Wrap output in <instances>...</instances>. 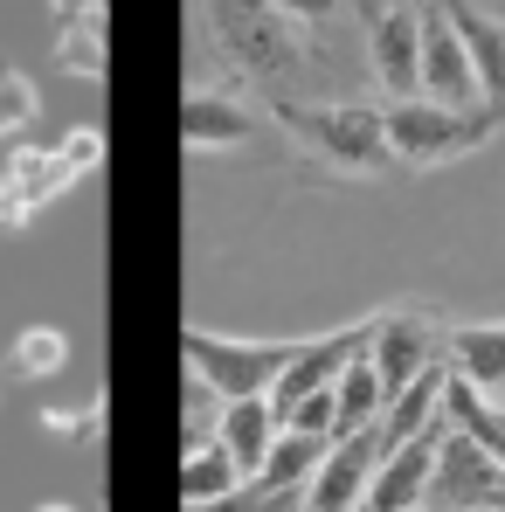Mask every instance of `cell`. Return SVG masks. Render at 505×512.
Returning <instances> with one entry per match:
<instances>
[{"mask_svg":"<svg viewBox=\"0 0 505 512\" xmlns=\"http://www.w3.org/2000/svg\"><path fill=\"white\" fill-rule=\"evenodd\" d=\"M381 125H388V153L395 167H416V173H436V167H457L464 153L492 146L505 132V111L499 104H429V97H409V104H381Z\"/></svg>","mask_w":505,"mask_h":512,"instance_id":"1","label":"cell"},{"mask_svg":"<svg viewBox=\"0 0 505 512\" xmlns=\"http://www.w3.org/2000/svg\"><path fill=\"white\" fill-rule=\"evenodd\" d=\"M305 340H236V333H208V326H187V374H201L222 402H250V395H270L284 381V367L298 360Z\"/></svg>","mask_w":505,"mask_h":512,"instance_id":"2","label":"cell"},{"mask_svg":"<svg viewBox=\"0 0 505 512\" xmlns=\"http://www.w3.org/2000/svg\"><path fill=\"white\" fill-rule=\"evenodd\" d=\"M277 118L305 139V153H319L326 167L346 173H374L388 167V125H381V104H291L277 97Z\"/></svg>","mask_w":505,"mask_h":512,"instance_id":"3","label":"cell"},{"mask_svg":"<svg viewBox=\"0 0 505 512\" xmlns=\"http://www.w3.org/2000/svg\"><path fill=\"white\" fill-rule=\"evenodd\" d=\"M367 360H374V374H381V388H388V402H395L402 388H416L422 374L450 367V326H443L436 312H422V305L374 312V319H367Z\"/></svg>","mask_w":505,"mask_h":512,"instance_id":"4","label":"cell"},{"mask_svg":"<svg viewBox=\"0 0 505 512\" xmlns=\"http://www.w3.org/2000/svg\"><path fill=\"white\" fill-rule=\"evenodd\" d=\"M215 35H222V49L250 70L256 84H291L305 70L298 28L270 0H215Z\"/></svg>","mask_w":505,"mask_h":512,"instance_id":"5","label":"cell"},{"mask_svg":"<svg viewBox=\"0 0 505 512\" xmlns=\"http://www.w3.org/2000/svg\"><path fill=\"white\" fill-rule=\"evenodd\" d=\"M429 506L450 512H505V464L464 429L443 416L436 436V478H429Z\"/></svg>","mask_w":505,"mask_h":512,"instance_id":"6","label":"cell"},{"mask_svg":"<svg viewBox=\"0 0 505 512\" xmlns=\"http://www.w3.org/2000/svg\"><path fill=\"white\" fill-rule=\"evenodd\" d=\"M367 70L388 104L422 97V0H367Z\"/></svg>","mask_w":505,"mask_h":512,"instance_id":"7","label":"cell"},{"mask_svg":"<svg viewBox=\"0 0 505 512\" xmlns=\"http://www.w3.org/2000/svg\"><path fill=\"white\" fill-rule=\"evenodd\" d=\"M422 97L429 104H457V111L485 104L478 70H471V49H464L450 7H436V0H422Z\"/></svg>","mask_w":505,"mask_h":512,"instance_id":"8","label":"cell"},{"mask_svg":"<svg viewBox=\"0 0 505 512\" xmlns=\"http://www.w3.org/2000/svg\"><path fill=\"white\" fill-rule=\"evenodd\" d=\"M381 457H388L381 429H353V436H339L333 450H326V464H319V478L305 485V512H360L367 478L381 471Z\"/></svg>","mask_w":505,"mask_h":512,"instance_id":"9","label":"cell"},{"mask_svg":"<svg viewBox=\"0 0 505 512\" xmlns=\"http://www.w3.org/2000/svg\"><path fill=\"white\" fill-rule=\"evenodd\" d=\"M70 180H77V167H70L63 153H14V160L0 167V222H7V229H28V215H35L42 201H56Z\"/></svg>","mask_w":505,"mask_h":512,"instance_id":"10","label":"cell"},{"mask_svg":"<svg viewBox=\"0 0 505 512\" xmlns=\"http://www.w3.org/2000/svg\"><path fill=\"white\" fill-rule=\"evenodd\" d=\"M450 374L478 395H505V319L450 326Z\"/></svg>","mask_w":505,"mask_h":512,"instance_id":"11","label":"cell"},{"mask_svg":"<svg viewBox=\"0 0 505 512\" xmlns=\"http://www.w3.org/2000/svg\"><path fill=\"white\" fill-rule=\"evenodd\" d=\"M277 436H284V423H277L270 395L229 402V409H222V429H215V443L236 457V471H243V478H256V471H263V457H270V443H277Z\"/></svg>","mask_w":505,"mask_h":512,"instance_id":"12","label":"cell"},{"mask_svg":"<svg viewBox=\"0 0 505 512\" xmlns=\"http://www.w3.org/2000/svg\"><path fill=\"white\" fill-rule=\"evenodd\" d=\"M180 132H187V146H194V153H215V146H243V139L256 132V118L236 104V97L194 90V97L180 104Z\"/></svg>","mask_w":505,"mask_h":512,"instance_id":"13","label":"cell"},{"mask_svg":"<svg viewBox=\"0 0 505 512\" xmlns=\"http://www.w3.org/2000/svg\"><path fill=\"white\" fill-rule=\"evenodd\" d=\"M450 21H457V35H464V49H471V70H478L485 104L505 111V21L499 14H478V7H457Z\"/></svg>","mask_w":505,"mask_h":512,"instance_id":"14","label":"cell"},{"mask_svg":"<svg viewBox=\"0 0 505 512\" xmlns=\"http://www.w3.org/2000/svg\"><path fill=\"white\" fill-rule=\"evenodd\" d=\"M326 450H333V443H319V436H298V429H284V436L270 443V457H263L256 485H270V492H305V485L319 478Z\"/></svg>","mask_w":505,"mask_h":512,"instance_id":"15","label":"cell"},{"mask_svg":"<svg viewBox=\"0 0 505 512\" xmlns=\"http://www.w3.org/2000/svg\"><path fill=\"white\" fill-rule=\"evenodd\" d=\"M236 485H250V478L236 471V457H229L222 443L180 457V499H187V506H215V499H229Z\"/></svg>","mask_w":505,"mask_h":512,"instance_id":"16","label":"cell"},{"mask_svg":"<svg viewBox=\"0 0 505 512\" xmlns=\"http://www.w3.org/2000/svg\"><path fill=\"white\" fill-rule=\"evenodd\" d=\"M63 360H70V340H63L56 326H28V333H14V374H28V381H49Z\"/></svg>","mask_w":505,"mask_h":512,"instance_id":"17","label":"cell"},{"mask_svg":"<svg viewBox=\"0 0 505 512\" xmlns=\"http://www.w3.org/2000/svg\"><path fill=\"white\" fill-rule=\"evenodd\" d=\"M56 56H63V70H70V77L104 84V21H70V28H63V42H56Z\"/></svg>","mask_w":505,"mask_h":512,"instance_id":"18","label":"cell"},{"mask_svg":"<svg viewBox=\"0 0 505 512\" xmlns=\"http://www.w3.org/2000/svg\"><path fill=\"white\" fill-rule=\"evenodd\" d=\"M187 512H305V492H270V485H236L229 499H215V506H187Z\"/></svg>","mask_w":505,"mask_h":512,"instance_id":"19","label":"cell"},{"mask_svg":"<svg viewBox=\"0 0 505 512\" xmlns=\"http://www.w3.org/2000/svg\"><path fill=\"white\" fill-rule=\"evenodd\" d=\"M28 118H35V84H28L21 70H0V139L21 132Z\"/></svg>","mask_w":505,"mask_h":512,"instance_id":"20","label":"cell"},{"mask_svg":"<svg viewBox=\"0 0 505 512\" xmlns=\"http://www.w3.org/2000/svg\"><path fill=\"white\" fill-rule=\"evenodd\" d=\"M97 423H104V402H77V409H42V429H56V436H90Z\"/></svg>","mask_w":505,"mask_h":512,"instance_id":"21","label":"cell"},{"mask_svg":"<svg viewBox=\"0 0 505 512\" xmlns=\"http://www.w3.org/2000/svg\"><path fill=\"white\" fill-rule=\"evenodd\" d=\"M56 153H63L77 173H90L97 160H104V132H97V125H77V132H63V146H56Z\"/></svg>","mask_w":505,"mask_h":512,"instance_id":"22","label":"cell"},{"mask_svg":"<svg viewBox=\"0 0 505 512\" xmlns=\"http://www.w3.org/2000/svg\"><path fill=\"white\" fill-rule=\"evenodd\" d=\"M284 21H339V7L346 0H270Z\"/></svg>","mask_w":505,"mask_h":512,"instance_id":"23","label":"cell"},{"mask_svg":"<svg viewBox=\"0 0 505 512\" xmlns=\"http://www.w3.org/2000/svg\"><path fill=\"white\" fill-rule=\"evenodd\" d=\"M70 21H104V0H56Z\"/></svg>","mask_w":505,"mask_h":512,"instance_id":"24","label":"cell"},{"mask_svg":"<svg viewBox=\"0 0 505 512\" xmlns=\"http://www.w3.org/2000/svg\"><path fill=\"white\" fill-rule=\"evenodd\" d=\"M42 512H77V506H63V499H56V506H42Z\"/></svg>","mask_w":505,"mask_h":512,"instance_id":"25","label":"cell"},{"mask_svg":"<svg viewBox=\"0 0 505 512\" xmlns=\"http://www.w3.org/2000/svg\"><path fill=\"white\" fill-rule=\"evenodd\" d=\"M422 512H450V506H422Z\"/></svg>","mask_w":505,"mask_h":512,"instance_id":"26","label":"cell"},{"mask_svg":"<svg viewBox=\"0 0 505 512\" xmlns=\"http://www.w3.org/2000/svg\"><path fill=\"white\" fill-rule=\"evenodd\" d=\"M492 402H505V395H492Z\"/></svg>","mask_w":505,"mask_h":512,"instance_id":"27","label":"cell"}]
</instances>
